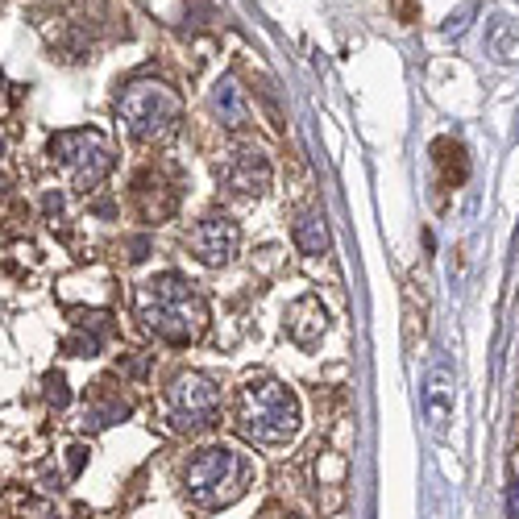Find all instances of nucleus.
I'll list each match as a JSON object with an SVG mask.
<instances>
[{"mask_svg": "<svg viewBox=\"0 0 519 519\" xmlns=\"http://www.w3.org/2000/svg\"><path fill=\"white\" fill-rule=\"evenodd\" d=\"M138 320L167 345H191L208 324V304L183 275H158L138 287Z\"/></svg>", "mask_w": 519, "mask_h": 519, "instance_id": "nucleus-1", "label": "nucleus"}, {"mask_svg": "<svg viewBox=\"0 0 519 519\" xmlns=\"http://www.w3.org/2000/svg\"><path fill=\"white\" fill-rule=\"evenodd\" d=\"M254 478V466L245 461V453L229 449V445H208L200 453H191V461L183 466V495L204 507H229L245 495V486Z\"/></svg>", "mask_w": 519, "mask_h": 519, "instance_id": "nucleus-2", "label": "nucleus"}, {"mask_svg": "<svg viewBox=\"0 0 519 519\" xmlns=\"http://www.w3.org/2000/svg\"><path fill=\"white\" fill-rule=\"evenodd\" d=\"M237 432L254 445H287L299 432V399L283 382H250L237 403Z\"/></svg>", "mask_w": 519, "mask_h": 519, "instance_id": "nucleus-3", "label": "nucleus"}, {"mask_svg": "<svg viewBox=\"0 0 519 519\" xmlns=\"http://www.w3.org/2000/svg\"><path fill=\"white\" fill-rule=\"evenodd\" d=\"M179 113H183L179 96L167 84H158V79H133L121 92V125L142 146L167 142L179 129Z\"/></svg>", "mask_w": 519, "mask_h": 519, "instance_id": "nucleus-4", "label": "nucleus"}, {"mask_svg": "<svg viewBox=\"0 0 519 519\" xmlns=\"http://www.w3.org/2000/svg\"><path fill=\"white\" fill-rule=\"evenodd\" d=\"M50 154L59 158L63 175L79 191H92L108 171L117 167V150L100 129H63V133H54Z\"/></svg>", "mask_w": 519, "mask_h": 519, "instance_id": "nucleus-5", "label": "nucleus"}, {"mask_svg": "<svg viewBox=\"0 0 519 519\" xmlns=\"http://www.w3.org/2000/svg\"><path fill=\"white\" fill-rule=\"evenodd\" d=\"M162 416L175 432H204L221 416V391L204 374H179L162 395Z\"/></svg>", "mask_w": 519, "mask_h": 519, "instance_id": "nucleus-6", "label": "nucleus"}, {"mask_svg": "<svg viewBox=\"0 0 519 519\" xmlns=\"http://www.w3.org/2000/svg\"><path fill=\"white\" fill-rule=\"evenodd\" d=\"M187 245L204 266H225V262H233L237 245H241V229L225 212H212V216H204V221L191 225Z\"/></svg>", "mask_w": 519, "mask_h": 519, "instance_id": "nucleus-7", "label": "nucleus"}, {"mask_svg": "<svg viewBox=\"0 0 519 519\" xmlns=\"http://www.w3.org/2000/svg\"><path fill=\"white\" fill-rule=\"evenodd\" d=\"M221 179L237 191V196H266V187H270V179H275V171H270V158L258 146H241L221 167Z\"/></svg>", "mask_w": 519, "mask_h": 519, "instance_id": "nucleus-8", "label": "nucleus"}, {"mask_svg": "<svg viewBox=\"0 0 519 519\" xmlns=\"http://www.w3.org/2000/svg\"><path fill=\"white\" fill-rule=\"evenodd\" d=\"M424 416H428V428L436 436L449 432V420H453V370H449V362H436L424 378Z\"/></svg>", "mask_w": 519, "mask_h": 519, "instance_id": "nucleus-9", "label": "nucleus"}, {"mask_svg": "<svg viewBox=\"0 0 519 519\" xmlns=\"http://www.w3.org/2000/svg\"><path fill=\"white\" fill-rule=\"evenodd\" d=\"M208 104H212V117L221 121L225 129H241L245 121H250V104H245V92L233 75H221L208 92Z\"/></svg>", "mask_w": 519, "mask_h": 519, "instance_id": "nucleus-10", "label": "nucleus"}, {"mask_svg": "<svg viewBox=\"0 0 519 519\" xmlns=\"http://www.w3.org/2000/svg\"><path fill=\"white\" fill-rule=\"evenodd\" d=\"M295 245L304 254H324L329 250V225H324V212H304L295 221Z\"/></svg>", "mask_w": 519, "mask_h": 519, "instance_id": "nucleus-11", "label": "nucleus"}, {"mask_svg": "<svg viewBox=\"0 0 519 519\" xmlns=\"http://www.w3.org/2000/svg\"><path fill=\"white\" fill-rule=\"evenodd\" d=\"M486 50L495 54V59H519V30L507 21V17H495L486 30Z\"/></svg>", "mask_w": 519, "mask_h": 519, "instance_id": "nucleus-12", "label": "nucleus"}, {"mask_svg": "<svg viewBox=\"0 0 519 519\" xmlns=\"http://www.w3.org/2000/svg\"><path fill=\"white\" fill-rule=\"evenodd\" d=\"M125 416H129V403H121V399H117V403H100V407L92 403V407H88L92 428H108V424H117V420H125Z\"/></svg>", "mask_w": 519, "mask_h": 519, "instance_id": "nucleus-13", "label": "nucleus"}, {"mask_svg": "<svg viewBox=\"0 0 519 519\" xmlns=\"http://www.w3.org/2000/svg\"><path fill=\"white\" fill-rule=\"evenodd\" d=\"M46 395H50V403H54V407H67V403H71L67 378H63V374H50V378H46Z\"/></svg>", "mask_w": 519, "mask_h": 519, "instance_id": "nucleus-14", "label": "nucleus"}, {"mask_svg": "<svg viewBox=\"0 0 519 519\" xmlns=\"http://www.w3.org/2000/svg\"><path fill=\"white\" fill-rule=\"evenodd\" d=\"M84 461H88V449H84V445H71V449H67V470H71V478L84 470Z\"/></svg>", "mask_w": 519, "mask_h": 519, "instance_id": "nucleus-15", "label": "nucleus"}, {"mask_svg": "<svg viewBox=\"0 0 519 519\" xmlns=\"http://www.w3.org/2000/svg\"><path fill=\"white\" fill-rule=\"evenodd\" d=\"M507 519H519V478H511V490H507Z\"/></svg>", "mask_w": 519, "mask_h": 519, "instance_id": "nucleus-16", "label": "nucleus"}, {"mask_svg": "<svg viewBox=\"0 0 519 519\" xmlns=\"http://www.w3.org/2000/svg\"><path fill=\"white\" fill-rule=\"evenodd\" d=\"M42 208H46V216H59L63 212V196H59V191H50V196L42 200Z\"/></svg>", "mask_w": 519, "mask_h": 519, "instance_id": "nucleus-17", "label": "nucleus"}, {"mask_svg": "<svg viewBox=\"0 0 519 519\" xmlns=\"http://www.w3.org/2000/svg\"><path fill=\"white\" fill-rule=\"evenodd\" d=\"M5 187H9V183H5V179H0V196H5Z\"/></svg>", "mask_w": 519, "mask_h": 519, "instance_id": "nucleus-18", "label": "nucleus"}, {"mask_svg": "<svg viewBox=\"0 0 519 519\" xmlns=\"http://www.w3.org/2000/svg\"><path fill=\"white\" fill-rule=\"evenodd\" d=\"M291 519H299V515H291Z\"/></svg>", "mask_w": 519, "mask_h": 519, "instance_id": "nucleus-19", "label": "nucleus"}]
</instances>
